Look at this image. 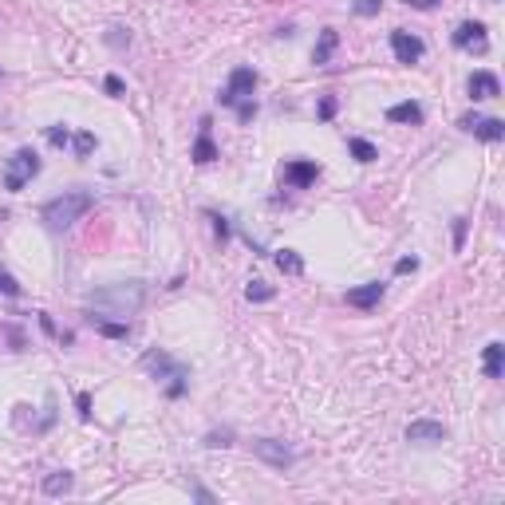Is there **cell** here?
Masks as SVG:
<instances>
[{
	"label": "cell",
	"instance_id": "6da1fadb",
	"mask_svg": "<svg viewBox=\"0 0 505 505\" xmlns=\"http://www.w3.org/2000/svg\"><path fill=\"white\" fill-rule=\"evenodd\" d=\"M87 312L95 316H135L138 308L146 304V284L142 281H115V284H103V288L87 292Z\"/></svg>",
	"mask_w": 505,
	"mask_h": 505
},
{
	"label": "cell",
	"instance_id": "7a4b0ae2",
	"mask_svg": "<svg viewBox=\"0 0 505 505\" xmlns=\"http://www.w3.org/2000/svg\"><path fill=\"white\" fill-rule=\"evenodd\" d=\"M91 206H95V194H87V189H68V194L52 197V202H43L40 217H43V225H48V229L60 233V229H71V225H76Z\"/></svg>",
	"mask_w": 505,
	"mask_h": 505
},
{
	"label": "cell",
	"instance_id": "3957f363",
	"mask_svg": "<svg viewBox=\"0 0 505 505\" xmlns=\"http://www.w3.org/2000/svg\"><path fill=\"white\" fill-rule=\"evenodd\" d=\"M40 155H36L32 146H20L16 155L9 158V166H4V189H12V194H20V189L28 186V182L40 174Z\"/></svg>",
	"mask_w": 505,
	"mask_h": 505
},
{
	"label": "cell",
	"instance_id": "277c9868",
	"mask_svg": "<svg viewBox=\"0 0 505 505\" xmlns=\"http://www.w3.org/2000/svg\"><path fill=\"white\" fill-rule=\"evenodd\" d=\"M138 368L146 371V375H155V379H170V383H186L189 379V368L182 360H174V355H166L162 348H150L138 360Z\"/></svg>",
	"mask_w": 505,
	"mask_h": 505
},
{
	"label": "cell",
	"instance_id": "5b68a950",
	"mask_svg": "<svg viewBox=\"0 0 505 505\" xmlns=\"http://www.w3.org/2000/svg\"><path fill=\"white\" fill-rule=\"evenodd\" d=\"M257 83H261V76L253 68H233L229 71V83L217 91V103H222V107H237L241 99H253Z\"/></svg>",
	"mask_w": 505,
	"mask_h": 505
},
{
	"label": "cell",
	"instance_id": "8992f818",
	"mask_svg": "<svg viewBox=\"0 0 505 505\" xmlns=\"http://www.w3.org/2000/svg\"><path fill=\"white\" fill-rule=\"evenodd\" d=\"M253 454H257L261 462H269L273 470H288L292 462H296V454H292V446L276 442V438H253Z\"/></svg>",
	"mask_w": 505,
	"mask_h": 505
},
{
	"label": "cell",
	"instance_id": "52a82bcc",
	"mask_svg": "<svg viewBox=\"0 0 505 505\" xmlns=\"http://www.w3.org/2000/svg\"><path fill=\"white\" fill-rule=\"evenodd\" d=\"M454 48H462V52H486L489 40H486V24L481 20H462V24L454 28Z\"/></svg>",
	"mask_w": 505,
	"mask_h": 505
},
{
	"label": "cell",
	"instance_id": "ba28073f",
	"mask_svg": "<svg viewBox=\"0 0 505 505\" xmlns=\"http://www.w3.org/2000/svg\"><path fill=\"white\" fill-rule=\"evenodd\" d=\"M446 434H450V430H446L442 422H434V419L407 422V442H415V446H438V442H446Z\"/></svg>",
	"mask_w": 505,
	"mask_h": 505
},
{
	"label": "cell",
	"instance_id": "9c48e42d",
	"mask_svg": "<svg viewBox=\"0 0 505 505\" xmlns=\"http://www.w3.org/2000/svg\"><path fill=\"white\" fill-rule=\"evenodd\" d=\"M391 52H395V60H399V63H419L427 48H422V40H419L415 32H402V28H395V32H391Z\"/></svg>",
	"mask_w": 505,
	"mask_h": 505
},
{
	"label": "cell",
	"instance_id": "30bf717a",
	"mask_svg": "<svg viewBox=\"0 0 505 505\" xmlns=\"http://www.w3.org/2000/svg\"><path fill=\"white\" fill-rule=\"evenodd\" d=\"M316 178H320V166L308 162V158H292V162H284V182H288L292 189H308Z\"/></svg>",
	"mask_w": 505,
	"mask_h": 505
},
{
	"label": "cell",
	"instance_id": "8fae6325",
	"mask_svg": "<svg viewBox=\"0 0 505 505\" xmlns=\"http://www.w3.org/2000/svg\"><path fill=\"white\" fill-rule=\"evenodd\" d=\"M466 91H470L474 103H481V99H497V95H501V79H497L494 71H474V76L466 79Z\"/></svg>",
	"mask_w": 505,
	"mask_h": 505
},
{
	"label": "cell",
	"instance_id": "7c38bea8",
	"mask_svg": "<svg viewBox=\"0 0 505 505\" xmlns=\"http://www.w3.org/2000/svg\"><path fill=\"white\" fill-rule=\"evenodd\" d=\"M383 292H387L383 281H368V284H360V288H348V296H343V300H348L351 308L368 312V308H375L379 300H383Z\"/></svg>",
	"mask_w": 505,
	"mask_h": 505
},
{
	"label": "cell",
	"instance_id": "4fadbf2b",
	"mask_svg": "<svg viewBox=\"0 0 505 505\" xmlns=\"http://www.w3.org/2000/svg\"><path fill=\"white\" fill-rule=\"evenodd\" d=\"M189 158H194L197 166H209L217 158V146H214V130H209V119H202V130H197V142L194 150H189Z\"/></svg>",
	"mask_w": 505,
	"mask_h": 505
},
{
	"label": "cell",
	"instance_id": "5bb4252c",
	"mask_svg": "<svg viewBox=\"0 0 505 505\" xmlns=\"http://www.w3.org/2000/svg\"><path fill=\"white\" fill-rule=\"evenodd\" d=\"M335 48H340V32H335V28H324V32H320V40H316V48H312V63H316V68L332 63Z\"/></svg>",
	"mask_w": 505,
	"mask_h": 505
},
{
	"label": "cell",
	"instance_id": "9a60e30c",
	"mask_svg": "<svg viewBox=\"0 0 505 505\" xmlns=\"http://www.w3.org/2000/svg\"><path fill=\"white\" fill-rule=\"evenodd\" d=\"M387 119H391V123H407V127H419V123L427 119V111H422L419 103H411V99H407V103L387 107Z\"/></svg>",
	"mask_w": 505,
	"mask_h": 505
},
{
	"label": "cell",
	"instance_id": "2e32d148",
	"mask_svg": "<svg viewBox=\"0 0 505 505\" xmlns=\"http://www.w3.org/2000/svg\"><path fill=\"white\" fill-rule=\"evenodd\" d=\"M481 371H486V379H501L505 371V348L501 343H486V355H481Z\"/></svg>",
	"mask_w": 505,
	"mask_h": 505
},
{
	"label": "cell",
	"instance_id": "e0dca14e",
	"mask_svg": "<svg viewBox=\"0 0 505 505\" xmlns=\"http://www.w3.org/2000/svg\"><path fill=\"white\" fill-rule=\"evenodd\" d=\"M87 324L95 328L99 335H107V340H127L130 335V324L127 320H103V316H87Z\"/></svg>",
	"mask_w": 505,
	"mask_h": 505
},
{
	"label": "cell",
	"instance_id": "ac0fdd59",
	"mask_svg": "<svg viewBox=\"0 0 505 505\" xmlns=\"http://www.w3.org/2000/svg\"><path fill=\"white\" fill-rule=\"evenodd\" d=\"M273 261H276V269H281L284 276H300V273H304V257H300L296 249H276Z\"/></svg>",
	"mask_w": 505,
	"mask_h": 505
},
{
	"label": "cell",
	"instance_id": "d6986e66",
	"mask_svg": "<svg viewBox=\"0 0 505 505\" xmlns=\"http://www.w3.org/2000/svg\"><path fill=\"white\" fill-rule=\"evenodd\" d=\"M71 486H76V474H68V470H56V474H48V478H43V494H48V497L71 494Z\"/></svg>",
	"mask_w": 505,
	"mask_h": 505
},
{
	"label": "cell",
	"instance_id": "ffe728a7",
	"mask_svg": "<svg viewBox=\"0 0 505 505\" xmlns=\"http://www.w3.org/2000/svg\"><path fill=\"white\" fill-rule=\"evenodd\" d=\"M470 135H478L481 142H501V138H505V123L501 119H478V127H474Z\"/></svg>",
	"mask_w": 505,
	"mask_h": 505
},
{
	"label": "cell",
	"instance_id": "44dd1931",
	"mask_svg": "<svg viewBox=\"0 0 505 505\" xmlns=\"http://www.w3.org/2000/svg\"><path fill=\"white\" fill-rule=\"evenodd\" d=\"M348 150H351V158H355V162H363V166L379 158L375 142H368V138H348Z\"/></svg>",
	"mask_w": 505,
	"mask_h": 505
},
{
	"label": "cell",
	"instance_id": "7402d4cb",
	"mask_svg": "<svg viewBox=\"0 0 505 505\" xmlns=\"http://www.w3.org/2000/svg\"><path fill=\"white\" fill-rule=\"evenodd\" d=\"M95 146H99V138H95L91 130H79V135H71V155H76V158H91Z\"/></svg>",
	"mask_w": 505,
	"mask_h": 505
},
{
	"label": "cell",
	"instance_id": "603a6c76",
	"mask_svg": "<svg viewBox=\"0 0 505 505\" xmlns=\"http://www.w3.org/2000/svg\"><path fill=\"white\" fill-rule=\"evenodd\" d=\"M245 296L253 300V304H269V300L276 296V288H273V284H265V281H249Z\"/></svg>",
	"mask_w": 505,
	"mask_h": 505
},
{
	"label": "cell",
	"instance_id": "cb8c5ba5",
	"mask_svg": "<svg viewBox=\"0 0 505 505\" xmlns=\"http://www.w3.org/2000/svg\"><path fill=\"white\" fill-rule=\"evenodd\" d=\"M103 40L111 43V48H119V52H123V48H130V32H127V28H119V24H115V28H107V36H103Z\"/></svg>",
	"mask_w": 505,
	"mask_h": 505
},
{
	"label": "cell",
	"instance_id": "d4e9b609",
	"mask_svg": "<svg viewBox=\"0 0 505 505\" xmlns=\"http://www.w3.org/2000/svg\"><path fill=\"white\" fill-rule=\"evenodd\" d=\"M48 142L52 146H71V130L63 127V123H52V127H48Z\"/></svg>",
	"mask_w": 505,
	"mask_h": 505
},
{
	"label": "cell",
	"instance_id": "484cf974",
	"mask_svg": "<svg viewBox=\"0 0 505 505\" xmlns=\"http://www.w3.org/2000/svg\"><path fill=\"white\" fill-rule=\"evenodd\" d=\"M379 9H383V0H355V4H351L355 16H379Z\"/></svg>",
	"mask_w": 505,
	"mask_h": 505
},
{
	"label": "cell",
	"instance_id": "4316f807",
	"mask_svg": "<svg viewBox=\"0 0 505 505\" xmlns=\"http://www.w3.org/2000/svg\"><path fill=\"white\" fill-rule=\"evenodd\" d=\"M206 446H214V450H217V446H233V430L229 427H225V430H209Z\"/></svg>",
	"mask_w": 505,
	"mask_h": 505
},
{
	"label": "cell",
	"instance_id": "83f0119b",
	"mask_svg": "<svg viewBox=\"0 0 505 505\" xmlns=\"http://www.w3.org/2000/svg\"><path fill=\"white\" fill-rule=\"evenodd\" d=\"M466 229H470V222H466V217H454V253H462V245H466Z\"/></svg>",
	"mask_w": 505,
	"mask_h": 505
},
{
	"label": "cell",
	"instance_id": "f1b7e54d",
	"mask_svg": "<svg viewBox=\"0 0 505 505\" xmlns=\"http://www.w3.org/2000/svg\"><path fill=\"white\" fill-rule=\"evenodd\" d=\"M103 91L111 95V99H123V95H127V83H123L119 76H107V79H103Z\"/></svg>",
	"mask_w": 505,
	"mask_h": 505
},
{
	"label": "cell",
	"instance_id": "f546056e",
	"mask_svg": "<svg viewBox=\"0 0 505 505\" xmlns=\"http://www.w3.org/2000/svg\"><path fill=\"white\" fill-rule=\"evenodd\" d=\"M237 119H241V123H253V119H257V99H241V103H237Z\"/></svg>",
	"mask_w": 505,
	"mask_h": 505
},
{
	"label": "cell",
	"instance_id": "4dcf8cb0",
	"mask_svg": "<svg viewBox=\"0 0 505 505\" xmlns=\"http://www.w3.org/2000/svg\"><path fill=\"white\" fill-rule=\"evenodd\" d=\"M335 111H340V103H335L332 95H324V99H320V107H316V115L328 123V119H335Z\"/></svg>",
	"mask_w": 505,
	"mask_h": 505
},
{
	"label": "cell",
	"instance_id": "1f68e13d",
	"mask_svg": "<svg viewBox=\"0 0 505 505\" xmlns=\"http://www.w3.org/2000/svg\"><path fill=\"white\" fill-rule=\"evenodd\" d=\"M209 222H214V233H217V241H229V217H222V214H209Z\"/></svg>",
	"mask_w": 505,
	"mask_h": 505
},
{
	"label": "cell",
	"instance_id": "d6a6232c",
	"mask_svg": "<svg viewBox=\"0 0 505 505\" xmlns=\"http://www.w3.org/2000/svg\"><path fill=\"white\" fill-rule=\"evenodd\" d=\"M0 292H4V296H20V284H16V276H12V273H4V269H0Z\"/></svg>",
	"mask_w": 505,
	"mask_h": 505
},
{
	"label": "cell",
	"instance_id": "836d02e7",
	"mask_svg": "<svg viewBox=\"0 0 505 505\" xmlns=\"http://www.w3.org/2000/svg\"><path fill=\"white\" fill-rule=\"evenodd\" d=\"M76 411H79V419H83V422L91 419V395H87V391L76 395Z\"/></svg>",
	"mask_w": 505,
	"mask_h": 505
},
{
	"label": "cell",
	"instance_id": "e575fe53",
	"mask_svg": "<svg viewBox=\"0 0 505 505\" xmlns=\"http://www.w3.org/2000/svg\"><path fill=\"white\" fill-rule=\"evenodd\" d=\"M419 269V257H402L399 265H395V273H415Z\"/></svg>",
	"mask_w": 505,
	"mask_h": 505
},
{
	"label": "cell",
	"instance_id": "d590c367",
	"mask_svg": "<svg viewBox=\"0 0 505 505\" xmlns=\"http://www.w3.org/2000/svg\"><path fill=\"white\" fill-rule=\"evenodd\" d=\"M402 4H411V9H419V12H430L434 4H442V0H402Z\"/></svg>",
	"mask_w": 505,
	"mask_h": 505
},
{
	"label": "cell",
	"instance_id": "8d00e7d4",
	"mask_svg": "<svg viewBox=\"0 0 505 505\" xmlns=\"http://www.w3.org/2000/svg\"><path fill=\"white\" fill-rule=\"evenodd\" d=\"M40 328H43V332H48V335H60V332H56V320L48 316V312H40Z\"/></svg>",
	"mask_w": 505,
	"mask_h": 505
},
{
	"label": "cell",
	"instance_id": "74e56055",
	"mask_svg": "<svg viewBox=\"0 0 505 505\" xmlns=\"http://www.w3.org/2000/svg\"><path fill=\"white\" fill-rule=\"evenodd\" d=\"M194 497H197V501H214V494H209V489H202V486H194Z\"/></svg>",
	"mask_w": 505,
	"mask_h": 505
}]
</instances>
